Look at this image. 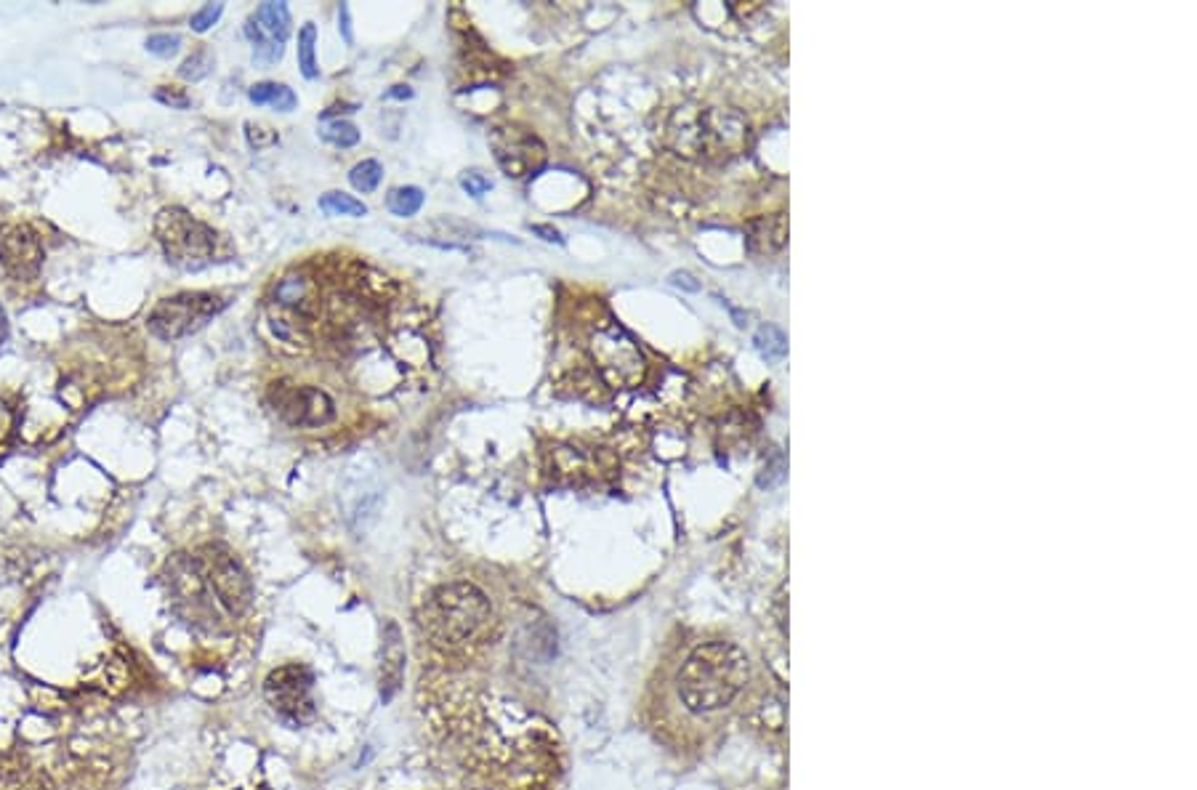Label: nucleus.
<instances>
[{
    "mask_svg": "<svg viewBox=\"0 0 1197 790\" xmlns=\"http://www.w3.org/2000/svg\"><path fill=\"white\" fill-rule=\"evenodd\" d=\"M221 14H224V3H208V6L200 8L197 14H192L189 24H192V30L195 32H208L213 24L219 22Z\"/></svg>",
    "mask_w": 1197,
    "mask_h": 790,
    "instance_id": "obj_24",
    "label": "nucleus"
},
{
    "mask_svg": "<svg viewBox=\"0 0 1197 790\" xmlns=\"http://www.w3.org/2000/svg\"><path fill=\"white\" fill-rule=\"evenodd\" d=\"M197 559L221 610H227L232 618L243 615L253 602V583L240 559L224 546H205Z\"/></svg>",
    "mask_w": 1197,
    "mask_h": 790,
    "instance_id": "obj_7",
    "label": "nucleus"
},
{
    "mask_svg": "<svg viewBox=\"0 0 1197 790\" xmlns=\"http://www.w3.org/2000/svg\"><path fill=\"white\" fill-rule=\"evenodd\" d=\"M785 477V458L780 453H775V463H767L764 466V471L759 474V487H775L780 485Z\"/></svg>",
    "mask_w": 1197,
    "mask_h": 790,
    "instance_id": "obj_26",
    "label": "nucleus"
},
{
    "mask_svg": "<svg viewBox=\"0 0 1197 790\" xmlns=\"http://www.w3.org/2000/svg\"><path fill=\"white\" fill-rule=\"evenodd\" d=\"M689 280H692V277H689V274H673V280H671V282H673V285H684V288H689V290H697V288H700V285H697V282H689Z\"/></svg>",
    "mask_w": 1197,
    "mask_h": 790,
    "instance_id": "obj_30",
    "label": "nucleus"
},
{
    "mask_svg": "<svg viewBox=\"0 0 1197 790\" xmlns=\"http://www.w3.org/2000/svg\"><path fill=\"white\" fill-rule=\"evenodd\" d=\"M8 338V322H6V312L0 309V346L6 344Z\"/></svg>",
    "mask_w": 1197,
    "mask_h": 790,
    "instance_id": "obj_31",
    "label": "nucleus"
},
{
    "mask_svg": "<svg viewBox=\"0 0 1197 790\" xmlns=\"http://www.w3.org/2000/svg\"><path fill=\"white\" fill-rule=\"evenodd\" d=\"M227 304V298L221 293H211V290L176 293V296L157 301V306L147 317V328L160 341H179V338H187L205 328Z\"/></svg>",
    "mask_w": 1197,
    "mask_h": 790,
    "instance_id": "obj_5",
    "label": "nucleus"
},
{
    "mask_svg": "<svg viewBox=\"0 0 1197 790\" xmlns=\"http://www.w3.org/2000/svg\"><path fill=\"white\" fill-rule=\"evenodd\" d=\"M490 147L509 179H525L546 163V144L522 126H498L490 133Z\"/></svg>",
    "mask_w": 1197,
    "mask_h": 790,
    "instance_id": "obj_10",
    "label": "nucleus"
},
{
    "mask_svg": "<svg viewBox=\"0 0 1197 790\" xmlns=\"http://www.w3.org/2000/svg\"><path fill=\"white\" fill-rule=\"evenodd\" d=\"M548 471L559 482L583 485L596 474V455L575 445H556L548 450Z\"/></svg>",
    "mask_w": 1197,
    "mask_h": 790,
    "instance_id": "obj_13",
    "label": "nucleus"
},
{
    "mask_svg": "<svg viewBox=\"0 0 1197 790\" xmlns=\"http://www.w3.org/2000/svg\"><path fill=\"white\" fill-rule=\"evenodd\" d=\"M43 266V245L27 224L0 227V269L16 282H32Z\"/></svg>",
    "mask_w": 1197,
    "mask_h": 790,
    "instance_id": "obj_12",
    "label": "nucleus"
},
{
    "mask_svg": "<svg viewBox=\"0 0 1197 790\" xmlns=\"http://www.w3.org/2000/svg\"><path fill=\"white\" fill-rule=\"evenodd\" d=\"M248 99H251L256 107H274L277 112H290L296 110V94L290 91L288 86H282V83H256V86L248 91Z\"/></svg>",
    "mask_w": 1197,
    "mask_h": 790,
    "instance_id": "obj_15",
    "label": "nucleus"
},
{
    "mask_svg": "<svg viewBox=\"0 0 1197 790\" xmlns=\"http://www.w3.org/2000/svg\"><path fill=\"white\" fill-rule=\"evenodd\" d=\"M320 208L328 216H349V219H362L368 213V205L346 192H325L320 197Z\"/></svg>",
    "mask_w": 1197,
    "mask_h": 790,
    "instance_id": "obj_17",
    "label": "nucleus"
},
{
    "mask_svg": "<svg viewBox=\"0 0 1197 790\" xmlns=\"http://www.w3.org/2000/svg\"><path fill=\"white\" fill-rule=\"evenodd\" d=\"M461 187L466 195L477 197L479 200V197L485 195V192H490V189H493V181L487 179L482 171H466L461 176Z\"/></svg>",
    "mask_w": 1197,
    "mask_h": 790,
    "instance_id": "obj_25",
    "label": "nucleus"
},
{
    "mask_svg": "<svg viewBox=\"0 0 1197 790\" xmlns=\"http://www.w3.org/2000/svg\"><path fill=\"white\" fill-rule=\"evenodd\" d=\"M668 139L679 155L687 157H713L737 152L745 141V123L732 110H700V107H684L673 112L668 123Z\"/></svg>",
    "mask_w": 1197,
    "mask_h": 790,
    "instance_id": "obj_3",
    "label": "nucleus"
},
{
    "mask_svg": "<svg viewBox=\"0 0 1197 790\" xmlns=\"http://www.w3.org/2000/svg\"><path fill=\"white\" fill-rule=\"evenodd\" d=\"M532 235H540V240H546V243H564L562 235H559L554 227H546V224H535V227H532Z\"/></svg>",
    "mask_w": 1197,
    "mask_h": 790,
    "instance_id": "obj_29",
    "label": "nucleus"
},
{
    "mask_svg": "<svg viewBox=\"0 0 1197 790\" xmlns=\"http://www.w3.org/2000/svg\"><path fill=\"white\" fill-rule=\"evenodd\" d=\"M269 399L282 421L296 429H320L336 418V402L317 386L277 381L269 389Z\"/></svg>",
    "mask_w": 1197,
    "mask_h": 790,
    "instance_id": "obj_9",
    "label": "nucleus"
},
{
    "mask_svg": "<svg viewBox=\"0 0 1197 790\" xmlns=\"http://www.w3.org/2000/svg\"><path fill=\"white\" fill-rule=\"evenodd\" d=\"M179 48L181 35H176V32H155V35L147 38V51L160 56V59H171V56L179 54Z\"/></svg>",
    "mask_w": 1197,
    "mask_h": 790,
    "instance_id": "obj_22",
    "label": "nucleus"
},
{
    "mask_svg": "<svg viewBox=\"0 0 1197 790\" xmlns=\"http://www.w3.org/2000/svg\"><path fill=\"white\" fill-rule=\"evenodd\" d=\"M588 349H591L596 368H599V373L610 386H631L642 376V352H639L634 338L615 322L596 325L591 338H588Z\"/></svg>",
    "mask_w": 1197,
    "mask_h": 790,
    "instance_id": "obj_6",
    "label": "nucleus"
},
{
    "mask_svg": "<svg viewBox=\"0 0 1197 790\" xmlns=\"http://www.w3.org/2000/svg\"><path fill=\"white\" fill-rule=\"evenodd\" d=\"M493 618V607L474 583H450L431 591L423 604L421 626L439 647H463L477 639Z\"/></svg>",
    "mask_w": 1197,
    "mask_h": 790,
    "instance_id": "obj_2",
    "label": "nucleus"
},
{
    "mask_svg": "<svg viewBox=\"0 0 1197 790\" xmlns=\"http://www.w3.org/2000/svg\"><path fill=\"white\" fill-rule=\"evenodd\" d=\"M753 344H756L759 354L767 362L783 360L785 354H788V338H785L783 330L775 328V325H761V328L756 330V336H753Z\"/></svg>",
    "mask_w": 1197,
    "mask_h": 790,
    "instance_id": "obj_16",
    "label": "nucleus"
},
{
    "mask_svg": "<svg viewBox=\"0 0 1197 790\" xmlns=\"http://www.w3.org/2000/svg\"><path fill=\"white\" fill-rule=\"evenodd\" d=\"M155 99H157V102L168 104V107H173V110H187L189 104H192V102H189V96L184 94V91H179V88H173V86H160V88H157Z\"/></svg>",
    "mask_w": 1197,
    "mask_h": 790,
    "instance_id": "obj_27",
    "label": "nucleus"
},
{
    "mask_svg": "<svg viewBox=\"0 0 1197 790\" xmlns=\"http://www.w3.org/2000/svg\"><path fill=\"white\" fill-rule=\"evenodd\" d=\"M155 235L168 264L179 266L184 272H200L205 266L221 261L224 237L184 208H163L157 213Z\"/></svg>",
    "mask_w": 1197,
    "mask_h": 790,
    "instance_id": "obj_4",
    "label": "nucleus"
},
{
    "mask_svg": "<svg viewBox=\"0 0 1197 790\" xmlns=\"http://www.w3.org/2000/svg\"><path fill=\"white\" fill-rule=\"evenodd\" d=\"M211 64H213L211 54H208V51H205V48H203V51H197V54H192L187 59V62L181 64L179 75L184 80H200V78H205V75H208V70H211Z\"/></svg>",
    "mask_w": 1197,
    "mask_h": 790,
    "instance_id": "obj_23",
    "label": "nucleus"
},
{
    "mask_svg": "<svg viewBox=\"0 0 1197 790\" xmlns=\"http://www.w3.org/2000/svg\"><path fill=\"white\" fill-rule=\"evenodd\" d=\"M314 676L306 665L288 663L274 668L264 681L266 703L280 719L290 724H306L314 719Z\"/></svg>",
    "mask_w": 1197,
    "mask_h": 790,
    "instance_id": "obj_8",
    "label": "nucleus"
},
{
    "mask_svg": "<svg viewBox=\"0 0 1197 790\" xmlns=\"http://www.w3.org/2000/svg\"><path fill=\"white\" fill-rule=\"evenodd\" d=\"M423 205V192L418 187H397L389 192V197H386V208L394 213V216H399V219H410V216H415V213L421 211Z\"/></svg>",
    "mask_w": 1197,
    "mask_h": 790,
    "instance_id": "obj_18",
    "label": "nucleus"
},
{
    "mask_svg": "<svg viewBox=\"0 0 1197 790\" xmlns=\"http://www.w3.org/2000/svg\"><path fill=\"white\" fill-rule=\"evenodd\" d=\"M389 636L392 639H386L384 642V676H381V681H384V700H389V697L394 695V689L399 687V679H402V663H405V650H402V644H399V634L397 628L389 626Z\"/></svg>",
    "mask_w": 1197,
    "mask_h": 790,
    "instance_id": "obj_14",
    "label": "nucleus"
},
{
    "mask_svg": "<svg viewBox=\"0 0 1197 790\" xmlns=\"http://www.w3.org/2000/svg\"><path fill=\"white\" fill-rule=\"evenodd\" d=\"M290 8L285 3H261L245 24V35L253 43V62L274 64L282 59L290 35Z\"/></svg>",
    "mask_w": 1197,
    "mask_h": 790,
    "instance_id": "obj_11",
    "label": "nucleus"
},
{
    "mask_svg": "<svg viewBox=\"0 0 1197 790\" xmlns=\"http://www.w3.org/2000/svg\"><path fill=\"white\" fill-rule=\"evenodd\" d=\"M314 46H317V27H314V24H304L301 32H298V67L304 72V78L309 80H314L320 75Z\"/></svg>",
    "mask_w": 1197,
    "mask_h": 790,
    "instance_id": "obj_19",
    "label": "nucleus"
},
{
    "mask_svg": "<svg viewBox=\"0 0 1197 790\" xmlns=\"http://www.w3.org/2000/svg\"><path fill=\"white\" fill-rule=\"evenodd\" d=\"M381 179H384V168H381V163H378V160H362V163H357L352 171H349V181H352V187L357 189V192H362V195L376 192L378 184H381Z\"/></svg>",
    "mask_w": 1197,
    "mask_h": 790,
    "instance_id": "obj_20",
    "label": "nucleus"
},
{
    "mask_svg": "<svg viewBox=\"0 0 1197 790\" xmlns=\"http://www.w3.org/2000/svg\"><path fill=\"white\" fill-rule=\"evenodd\" d=\"M320 136L325 141H330L333 147H341V149L354 147V144L360 141V131H357V128L349 123V120H341V118H336V120L322 118Z\"/></svg>",
    "mask_w": 1197,
    "mask_h": 790,
    "instance_id": "obj_21",
    "label": "nucleus"
},
{
    "mask_svg": "<svg viewBox=\"0 0 1197 790\" xmlns=\"http://www.w3.org/2000/svg\"><path fill=\"white\" fill-rule=\"evenodd\" d=\"M748 681V655L732 642H708L689 652L679 673V695L692 713L727 708Z\"/></svg>",
    "mask_w": 1197,
    "mask_h": 790,
    "instance_id": "obj_1",
    "label": "nucleus"
},
{
    "mask_svg": "<svg viewBox=\"0 0 1197 790\" xmlns=\"http://www.w3.org/2000/svg\"><path fill=\"white\" fill-rule=\"evenodd\" d=\"M386 96H397V99H407V96H413V91L407 86H394V91H389Z\"/></svg>",
    "mask_w": 1197,
    "mask_h": 790,
    "instance_id": "obj_32",
    "label": "nucleus"
},
{
    "mask_svg": "<svg viewBox=\"0 0 1197 790\" xmlns=\"http://www.w3.org/2000/svg\"><path fill=\"white\" fill-rule=\"evenodd\" d=\"M338 27H341V35H344L346 46H352L354 35H352V22H349V6H338Z\"/></svg>",
    "mask_w": 1197,
    "mask_h": 790,
    "instance_id": "obj_28",
    "label": "nucleus"
}]
</instances>
